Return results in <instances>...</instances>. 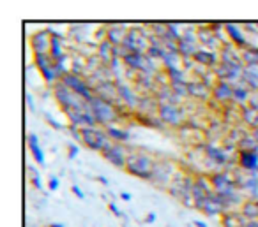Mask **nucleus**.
Masks as SVG:
<instances>
[{
	"instance_id": "1",
	"label": "nucleus",
	"mask_w": 258,
	"mask_h": 227,
	"mask_svg": "<svg viewBox=\"0 0 258 227\" xmlns=\"http://www.w3.org/2000/svg\"><path fill=\"white\" fill-rule=\"evenodd\" d=\"M154 169H156V160H152L149 155L140 153V151L129 153L128 164H126L128 173H131L136 178H143V180H152Z\"/></svg>"
},
{
	"instance_id": "2",
	"label": "nucleus",
	"mask_w": 258,
	"mask_h": 227,
	"mask_svg": "<svg viewBox=\"0 0 258 227\" xmlns=\"http://www.w3.org/2000/svg\"><path fill=\"white\" fill-rule=\"evenodd\" d=\"M55 99L59 100V104L62 106L64 111H83L89 109V102L82 99L80 95H76L73 90H69L62 81L55 85Z\"/></svg>"
},
{
	"instance_id": "3",
	"label": "nucleus",
	"mask_w": 258,
	"mask_h": 227,
	"mask_svg": "<svg viewBox=\"0 0 258 227\" xmlns=\"http://www.w3.org/2000/svg\"><path fill=\"white\" fill-rule=\"evenodd\" d=\"M89 106H90L92 115H94L96 122H98L99 125L110 127L112 122H115V118H117V111H115L114 104H110V102L99 99V97H94V99L89 102Z\"/></svg>"
},
{
	"instance_id": "4",
	"label": "nucleus",
	"mask_w": 258,
	"mask_h": 227,
	"mask_svg": "<svg viewBox=\"0 0 258 227\" xmlns=\"http://www.w3.org/2000/svg\"><path fill=\"white\" fill-rule=\"evenodd\" d=\"M82 141L85 143V147H89L90 150L101 151V153L106 147L112 145V139L108 138L106 131H101V129H98V127L82 129Z\"/></svg>"
},
{
	"instance_id": "5",
	"label": "nucleus",
	"mask_w": 258,
	"mask_h": 227,
	"mask_svg": "<svg viewBox=\"0 0 258 227\" xmlns=\"http://www.w3.org/2000/svg\"><path fill=\"white\" fill-rule=\"evenodd\" d=\"M62 83L67 86L69 90H73V92L76 93V95L82 97L85 102H90V100L94 99L96 93L92 92V88H90V85L87 83L85 79H82V77L78 76V74H73V73H67L66 76L62 77Z\"/></svg>"
},
{
	"instance_id": "6",
	"label": "nucleus",
	"mask_w": 258,
	"mask_h": 227,
	"mask_svg": "<svg viewBox=\"0 0 258 227\" xmlns=\"http://www.w3.org/2000/svg\"><path fill=\"white\" fill-rule=\"evenodd\" d=\"M122 46L129 51V53H140V55H147L150 48V35H145L138 30H129L126 35Z\"/></svg>"
},
{
	"instance_id": "7",
	"label": "nucleus",
	"mask_w": 258,
	"mask_h": 227,
	"mask_svg": "<svg viewBox=\"0 0 258 227\" xmlns=\"http://www.w3.org/2000/svg\"><path fill=\"white\" fill-rule=\"evenodd\" d=\"M124 66L129 67L133 71H140L143 74H150L154 73V64L147 55H140V53H128L124 58Z\"/></svg>"
},
{
	"instance_id": "8",
	"label": "nucleus",
	"mask_w": 258,
	"mask_h": 227,
	"mask_svg": "<svg viewBox=\"0 0 258 227\" xmlns=\"http://www.w3.org/2000/svg\"><path fill=\"white\" fill-rule=\"evenodd\" d=\"M157 115H159V120L166 125H180L184 122V115L182 109L179 108L177 104H159L157 108Z\"/></svg>"
},
{
	"instance_id": "9",
	"label": "nucleus",
	"mask_w": 258,
	"mask_h": 227,
	"mask_svg": "<svg viewBox=\"0 0 258 227\" xmlns=\"http://www.w3.org/2000/svg\"><path fill=\"white\" fill-rule=\"evenodd\" d=\"M103 157H105L110 164H114V166H117V167H124L126 169L129 153L126 151L124 147H121V145H114V143H112L110 147H106L105 150H103Z\"/></svg>"
},
{
	"instance_id": "10",
	"label": "nucleus",
	"mask_w": 258,
	"mask_h": 227,
	"mask_svg": "<svg viewBox=\"0 0 258 227\" xmlns=\"http://www.w3.org/2000/svg\"><path fill=\"white\" fill-rule=\"evenodd\" d=\"M51 37H53V34H50L48 30L35 32V34L30 37V44H32V50H34V53L35 55L50 53V50H51Z\"/></svg>"
},
{
	"instance_id": "11",
	"label": "nucleus",
	"mask_w": 258,
	"mask_h": 227,
	"mask_svg": "<svg viewBox=\"0 0 258 227\" xmlns=\"http://www.w3.org/2000/svg\"><path fill=\"white\" fill-rule=\"evenodd\" d=\"M96 97L106 100V102H114V99H119V90H117V83L114 81H105L101 85L96 86Z\"/></svg>"
},
{
	"instance_id": "12",
	"label": "nucleus",
	"mask_w": 258,
	"mask_h": 227,
	"mask_svg": "<svg viewBox=\"0 0 258 227\" xmlns=\"http://www.w3.org/2000/svg\"><path fill=\"white\" fill-rule=\"evenodd\" d=\"M225 28H227L228 32V37L234 41L235 46H241L243 50H250V44H248L246 41V35H244L243 28H241V25L237 23H225Z\"/></svg>"
},
{
	"instance_id": "13",
	"label": "nucleus",
	"mask_w": 258,
	"mask_h": 227,
	"mask_svg": "<svg viewBox=\"0 0 258 227\" xmlns=\"http://www.w3.org/2000/svg\"><path fill=\"white\" fill-rule=\"evenodd\" d=\"M128 32L129 30H126V25H121V23L112 25V27L106 30V41L112 43L114 46H122Z\"/></svg>"
},
{
	"instance_id": "14",
	"label": "nucleus",
	"mask_w": 258,
	"mask_h": 227,
	"mask_svg": "<svg viewBox=\"0 0 258 227\" xmlns=\"http://www.w3.org/2000/svg\"><path fill=\"white\" fill-rule=\"evenodd\" d=\"M212 95L219 100V102H227V100H234V86L228 81H218L216 86L212 88Z\"/></svg>"
},
{
	"instance_id": "15",
	"label": "nucleus",
	"mask_w": 258,
	"mask_h": 227,
	"mask_svg": "<svg viewBox=\"0 0 258 227\" xmlns=\"http://www.w3.org/2000/svg\"><path fill=\"white\" fill-rule=\"evenodd\" d=\"M239 164H241V167H244V169L257 171L258 173V151L241 150V153H239Z\"/></svg>"
},
{
	"instance_id": "16",
	"label": "nucleus",
	"mask_w": 258,
	"mask_h": 227,
	"mask_svg": "<svg viewBox=\"0 0 258 227\" xmlns=\"http://www.w3.org/2000/svg\"><path fill=\"white\" fill-rule=\"evenodd\" d=\"M117 90H119V99L124 100L126 106H129V108H136L138 97L133 93V90L129 88V86H126L122 81H117Z\"/></svg>"
},
{
	"instance_id": "17",
	"label": "nucleus",
	"mask_w": 258,
	"mask_h": 227,
	"mask_svg": "<svg viewBox=\"0 0 258 227\" xmlns=\"http://www.w3.org/2000/svg\"><path fill=\"white\" fill-rule=\"evenodd\" d=\"M28 148H30L32 155H34V160L39 164V166H44V153L43 150L39 148V139L35 134L28 136Z\"/></svg>"
},
{
	"instance_id": "18",
	"label": "nucleus",
	"mask_w": 258,
	"mask_h": 227,
	"mask_svg": "<svg viewBox=\"0 0 258 227\" xmlns=\"http://www.w3.org/2000/svg\"><path fill=\"white\" fill-rule=\"evenodd\" d=\"M196 60V64H202V66H214L218 64V55H214L212 51H207V50H198L193 57Z\"/></svg>"
},
{
	"instance_id": "19",
	"label": "nucleus",
	"mask_w": 258,
	"mask_h": 227,
	"mask_svg": "<svg viewBox=\"0 0 258 227\" xmlns=\"http://www.w3.org/2000/svg\"><path fill=\"white\" fill-rule=\"evenodd\" d=\"M98 57L101 58V62H105V64H112V62H114V58H115V55H114V44L108 43V41H103V43L99 44Z\"/></svg>"
},
{
	"instance_id": "20",
	"label": "nucleus",
	"mask_w": 258,
	"mask_h": 227,
	"mask_svg": "<svg viewBox=\"0 0 258 227\" xmlns=\"http://www.w3.org/2000/svg\"><path fill=\"white\" fill-rule=\"evenodd\" d=\"M34 62H35V66L39 67V71L43 74L48 73V71H51V69H53V66H55V60L51 58L50 53H46V55H35Z\"/></svg>"
},
{
	"instance_id": "21",
	"label": "nucleus",
	"mask_w": 258,
	"mask_h": 227,
	"mask_svg": "<svg viewBox=\"0 0 258 227\" xmlns=\"http://www.w3.org/2000/svg\"><path fill=\"white\" fill-rule=\"evenodd\" d=\"M250 220H244L243 215L239 213H225L223 215V226L225 227H244Z\"/></svg>"
},
{
	"instance_id": "22",
	"label": "nucleus",
	"mask_w": 258,
	"mask_h": 227,
	"mask_svg": "<svg viewBox=\"0 0 258 227\" xmlns=\"http://www.w3.org/2000/svg\"><path fill=\"white\" fill-rule=\"evenodd\" d=\"M243 217L250 222L253 220H258V201H248V203L243 204Z\"/></svg>"
},
{
	"instance_id": "23",
	"label": "nucleus",
	"mask_w": 258,
	"mask_h": 227,
	"mask_svg": "<svg viewBox=\"0 0 258 227\" xmlns=\"http://www.w3.org/2000/svg\"><path fill=\"white\" fill-rule=\"evenodd\" d=\"M106 134H108L110 139H114V141H119V143H126V141H129V138H131L129 132L122 131V129L115 127V125L106 127Z\"/></svg>"
},
{
	"instance_id": "24",
	"label": "nucleus",
	"mask_w": 258,
	"mask_h": 227,
	"mask_svg": "<svg viewBox=\"0 0 258 227\" xmlns=\"http://www.w3.org/2000/svg\"><path fill=\"white\" fill-rule=\"evenodd\" d=\"M50 55L51 58H53L55 62H60L64 60V50H62V43H60V37H57V35L53 34V37H51V50H50Z\"/></svg>"
},
{
	"instance_id": "25",
	"label": "nucleus",
	"mask_w": 258,
	"mask_h": 227,
	"mask_svg": "<svg viewBox=\"0 0 258 227\" xmlns=\"http://www.w3.org/2000/svg\"><path fill=\"white\" fill-rule=\"evenodd\" d=\"M196 51H198L196 44L188 43V41H184V39H180V41H179V55L186 58V60H189L191 57H195Z\"/></svg>"
},
{
	"instance_id": "26",
	"label": "nucleus",
	"mask_w": 258,
	"mask_h": 227,
	"mask_svg": "<svg viewBox=\"0 0 258 227\" xmlns=\"http://www.w3.org/2000/svg\"><path fill=\"white\" fill-rule=\"evenodd\" d=\"M209 86L204 85V83H188V92L189 95L193 97H200V99H205V97L209 95Z\"/></svg>"
},
{
	"instance_id": "27",
	"label": "nucleus",
	"mask_w": 258,
	"mask_h": 227,
	"mask_svg": "<svg viewBox=\"0 0 258 227\" xmlns=\"http://www.w3.org/2000/svg\"><path fill=\"white\" fill-rule=\"evenodd\" d=\"M205 151H207L209 157H211L214 162H218V164H227V162H228V155L225 153L221 148H218V147H205Z\"/></svg>"
},
{
	"instance_id": "28",
	"label": "nucleus",
	"mask_w": 258,
	"mask_h": 227,
	"mask_svg": "<svg viewBox=\"0 0 258 227\" xmlns=\"http://www.w3.org/2000/svg\"><path fill=\"white\" fill-rule=\"evenodd\" d=\"M250 97H251V92L248 90V86H234V100L239 102V104H246L250 102Z\"/></svg>"
},
{
	"instance_id": "29",
	"label": "nucleus",
	"mask_w": 258,
	"mask_h": 227,
	"mask_svg": "<svg viewBox=\"0 0 258 227\" xmlns=\"http://www.w3.org/2000/svg\"><path fill=\"white\" fill-rule=\"evenodd\" d=\"M243 116L248 125L258 129V111H255L253 108H243Z\"/></svg>"
},
{
	"instance_id": "30",
	"label": "nucleus",
	"mask_w": 258,
	"mask_h": 227,
	"mask_svg": "<svg viewBox=\"0 0 258 227\" xmlns=\"http://www.w3.org/2000/svg\"><path fill=\"white\" fill-rule=\"evenodd\" d=\"M28 171H30V180H32V183H34V187L35 189H41V181H39V174L35 173L32 167H28Z\"/></svg>"
},
{
	"instance_id": "31",
	"label": "nucleus",
	"mask_w": 258,
	"mask_h": 227,
	"mask_svg": "<svg viewBox=\"0 0 258 227\" xmlns=\"http://www.w3.org/2000/svg\"><path fill=\"white\" fill-rule=\"evenodd\" d=\"M250 108H253L255 111H258V92L251 93V97H250Z\"/></svg>"
},
{
	"instance_id": "32",
	"label": "nucleus",
	"mask_w": 258,
	"mask_h": 227,
	"mask_svg": "<svg viewBox=\"0 0 258 227\" xmlns=\"http://www.w3.org/2000/svg\"><path fill=\"white\" fill-rule=\"evenodd\" d=\"M48 187H50L51 190H57V189H59V180H57L55 176H51L50 181H48Z\"/></svg>"
},
{
	"instance_id": "33",
	"label": "nucleus",
	"mask_w": 258,
	"mask_h": 227,
	"mask_svg": "<svg viewBox=\"0 0 258 227\" xmlns=\"http://www.w3.org/2000/svg\"><path fill=\"white\" fill-rule=\"evenodd\" d=\"M73 192H75V196L80 197V199H85V194H83L82 190H80V187H76V185L73 187Z\"/></svg>"
},
{
	"instance_id": "34",
	"label": "nucleus",
	"mask_w": 258,
	"mask_h": 227,
	"mask_svg": "<svg viewBox=\"0 0 258 227\" xmlns=\"http://www.w3.org/2000/svg\"><path fill=\"white\" fill-rule=\"evenodd\" d=\"M78 155V148L76 147H73V148H69V158H73V157H76Z\"/></svg>"
},
{
	"instance_id": "35",
	"label": "nucleus",
	"mask_w": 258,
	"mask_h": 227,
	"mask_svg": "<svg viewBox=\"0 0 258 227\" xmlns=\"http://www.w3.org/2000/svg\"><path fill=\"white\" fill-rule=\"evenodd\" d=\"M110 210H112V212H114L115 215H121V212H119V210H117V206H115L114 203H110Z\"/></svg>"
},
{
	"instance_id": "36",
	"label": "nucleus",
	"mask_w": 258,
	"mask_h": 227,
	"mask_svg": "<svg viewBox=\"0 0 258 227\" xmlns=\"http://www.w3.org/2000/svg\"><path fill=\"white\" fill-rule=\"evenodd\" d=\"M121 197H122V199H124V201H131V196H129L128 192H122V194H121Z\"/></svg>"
},
{
	"instance_id": "37",
	"label": "nucleus",
	"mask_w": 258,
	"mask_h": 227,
	"mask_svg": "<svg viewBox=\"0 0 258 227\" xmlns=\"http://www.w3.org/2000/svg\"><path fill=\"white\" fill-rule=\"evenodd\" d=\"M154 220H156V215H154V213H150V215L147 217V222H149V224H152Z\"/></svg>"
},
{
	"instance_id": "38",
	"label": "nucleus",
	"mask_w": 258,
	"mask_h": 227,
	"mask_svg": "<svg viewBox=\"0 0 258 227\" xmlns=\"http://www.w3.org/2000/svg\"><path fill=\"white\" fill-rule=\"evenodd\" d=\"M195 226H196V227H207V224H205V222H198V220H196Z\"/></svg>"
},
{
	"instance_id": "39",
	"label": "nucleus",
	"mask_w": 258,
	"mask_h": 227,
	"mask_svg": "<svg viewBox=\"0 0 258 227\" xmlns=\"http://www.w3.org/2000/svg\"><path fill=\"white\" fill-rule=\"evenodd\" d=\"M253 138H255V141L258 143V129H255V132H253Z\"/></svg>"
},
{
	"instance_id": "40",
	"label": "nucleus",
	"mask_w": 258,
	"mask_h": 227,
	"mask_svg": "<svg viewBox=\"0 0 258 227\" xmlns=\"http://www.w3.org/2000/svg\"><path fill=\"white\" fill-rule=\"evenodd\" d=\"M51 227H64V226H62V224H53Z\"/></svg>"
}]
</instances>
